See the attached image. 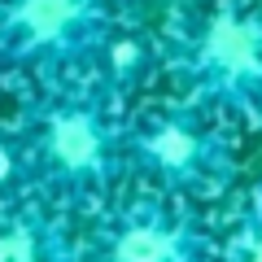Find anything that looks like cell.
I'll list each match as a JSON object with an SVG mask.
<instances>
[{"label": "cell", "instance_id": "cell-7", "mask_svg": "<svg viewBox=\"0 0 262 262\" xmlns=\"http://www.w3.org/2000/svg\"><path fill=\"white\" fill-rule=\"evenodd\" d=\"M219 262H262V210H253V214L227 236Z\"/></svg>", "mask_w": 262, "mask_h": 262}, {"label": "cell", "instance_id": "cell-6", "mask_svg": "<svg viewBox=\"0 0 262 262\" xmlns=\"http://www.w3.org/2000/svg\"><path fill=\"white\" fill-rule=\"evenodd\" d=\"M0 262H75V245L35 206L0 210Z\"/></svg>", "mask_w": 262, "mask_h": 262}, {"label": "cell", "instance_id": "cell-1", "mask_svg": "<svg viewBox=\"0 0 262 262\" xmlns=\"http://www.w3.org/2000/svg\"><path fill=\"white\" fill-rule=\"evenodd\" d=\"M31 184L61 201H83L114 188L131 158V127H122L101 83H53L18 127Z\"/></svg>", "mask_w": 262, "mask_h": 262}, {"label": "cell", "instance_id": "cell-3", "mask_svg": "<svg viewBox=\"0 0 262 262\" xmlns=\"http://www.w3.org/2000/svg\"><path fill=\"white\" fill-rule=\"evenodd\" d=\"M110 35V0H0V66L57 75L96 57Z\"/></svg>", "mask_w": 262, "mask_h": 262}, {"label": "cell", "instance_id": "cell-5", "mask_svg": "<svg viewBox=\"0 0 262 262\" xmlns=\"http://www.w3.org/2000/svg\"><path fill=\"white\" fill-rule=\"evenodd\" d=\"M101 262H210V236L192 214L140 196L101 227Z\"/></svg>", "mask_w": 262, "mask_h": 262}, {"label": "cell", "instance_id": "cell-4", "mask_svg": "<svg viewBox=\"0 0 262 262\" xmlns=\"http://www.w3.org/2000/svg\"><path fill=\"white\" fill-rule=\"evenodd\" d=\"M131 162L175 196H210L232 179V144L196 110H162L131 127Z\"/></svg>", "mask_w": 262, "mask_h": 262}, {"label": "cell", "instance_id": "cell-2", "mask_svg": "<svg viewBox=\"0 0 262 262\" xmlns=\"http://www.w3.org/2000/svg\"><path fill=\"white\" fill-rule=\"evenodd\" d=\"M166 66L192 105L262 122V0H214L166 39Z\"/></svg>", "mask_w": 262, "mask_h": 262}, {"label": "cell", "instance_id": "cell-8", "mask_svg": "<svg viewBox=\"0 0 262 262\" xmlns=\"http://www.w3.org/2000/svg\"><path fill=\"white\" fill-rule=\"evenodd\" d=\"M31 170H27V153H22L18 136H0V196H9L18 184H27Z\"/></svg>", "mask_w": 262, "mask_h": 262}]
</instances>
